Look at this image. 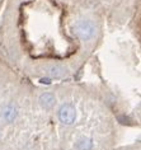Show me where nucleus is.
<instances>
[{"label": "nucleus", "mask_w": 141, "mask_h": 150, "mask_svg": "<svg viewBox=\"0 0 141 150\" xmlns=\"http://www.w3.org/2000/svg\"><path fill=\"white\" fill-rule=\"evenodd\" d=\"M75 118H76L75 107L69 103L62 104L61 108L59 110V120H60L62 123H65V125H71V123L75 121Z\"/></svg>", "instance_id": "obj_2"}, {"label": "nucleus", "mask_w": 141, "mask_h": 150, "mask_svg": "<svg viewBox=\"0 0 141 150\" xmlns=\"http://www.w3.org/2000/svg\"><path fill=\"white\" fill-rule=\"evenodd\" d=\"M50 74L52 78H61V76H64V74H65V69L61 67L60 65H55L50 69Z\"/></svg>", "instance_id": "obj_6"}, {"label": "nucleus", "mask_w": 141, "mask_h": 150, "mask_svg": "<svg viewBox=\"0 0 141 150\" xmlns=\"http://www.w3.org/2000/svg\"><path fill=\"white\" fill-rule=\"evenodd\" d=\"M39 103L44 108H51L55 104V96L51 93H44L39 97Z\"/></svg>", "instance_id": "obj_4"}, {"label": "nucleus", "mask_w": 141, "mask_h": 150, "mask_svg": "<svg viewBox=\"0 0 141 150\" xmlns=\"http://www.w3.org/2000/svg\"><path fill=\"white\" fill-rule=\"evenodd\" d=\"M41 81H42V83H46V84H50V79H42Z\"/></svg>", "instance_id": "obj_8"}, {"label": "nucleus", "mask_w": 141, "mask_h": 150, "mask_svg": "<svg viewBox=\"0 0 141 150\" xmlns=\"http://www.w3.org/2000/svg\"><path fill=\"white\" fill-rule=\"evenodd\" d=\"M120 121H122L121 123H130V120L128 118H123V117H118Z\"/></svg>", "instance_id": "obj_7"}, {"label": "nucleus", "mask_w": 141, "mask_h": 150, "mask_svg": "<svg viewBox=\"0 0 141 150\" xmlns=\"http://www.w3.org/2000/svg\"><path fill=\"white\" fill-rule=\"evenodd\" d=\"M74 32L76 33V36L81 38L83 41H88L93 38L95 33V27L94 24L92 23L90 21H79L76 22L75 25H74Z\"/></svg>", "instance_id": "obj_1"}, {"label": "nucleus", "mask_w": 141, "mask_h": 150, "mask_svg": "<svg viewBox=\"0 0 141 150\" xmlns=\"http://www.w3.org/2000/svg\"><path fill=\"white\" fill-rule=\"evenodd\" d=\"M18 116V108L13 104H8L1 110V117L5 120L6 122H13Z\"/></svg>", "instance_id": "obj_3"}, {"label": "nucleus", "mask_w": 141, "mask_h": 150, "mask_svg": "<svg viewBox=\"0 0 141 150\" xmlns=\"http://www.w3.org/2000/svg\"><path fill=\"white\" fill-rule=\"evenodd\" d=\"M75 148L78 150H92L93 149V140L92 139H88V137L80 139L75 144Z\"/></svg>", "instance_id": "obj_5"}]
</instances>
